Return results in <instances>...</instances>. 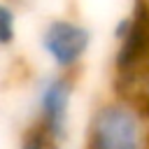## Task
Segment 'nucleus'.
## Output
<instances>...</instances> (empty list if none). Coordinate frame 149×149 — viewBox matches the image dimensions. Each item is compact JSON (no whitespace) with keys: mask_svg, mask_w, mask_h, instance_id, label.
Returning <instances> with one entry per match:
<instances>
[{"mask_svg":"<svg viewBox=\"0 0 149 149\" xmlns=\"http://www.w3.org/2000/svg\"><path fill=\"white\" fill-rule=\"evenodd\" d=\"M16 12L12 0H0V47H12L16 42Z\"/></svg>","mask_w":149,"mask_h":149,"instance_id":"4","label":"nucleus"},{"mask_svg":"<svg viewBox=\"0 0 149 149\" xmlns=\"http://www.w3.org/2000/svg\"><path fill=\"white\" fill-rule=\"evenodd\" d=\"M16 149H63V147L56 144V142H51L40 128H35L33 123H28V128L21 133V140H19Z\"/></svg>","mask_w":149,"mask_h":149,"instance_id":"5","label":"nucleus"},{"mask_svg":"<svg viewBox=\"0 0 149 149\" xmlns=\"http://www.w3.org/2000/svg\"><path fill=\"white\" fill-rule=\"evenodd\" d=\"M93 42V33L86 23L68 19V16H56L44 23L40 33V49L49 58L56 72H68L74 74L79 65L84 63L88 49Z\"/></svg>","mask_w":149,"mask_h":149,"instance_id":"3","label":"nucleus"},{"mask_svg":"<svg viewBox=\"0 0 149 149\" xmlns=\"http://www.w3.org/2000/svg\"><path fill=\"white\" fill-rule=\"evenodd\" d=\"M72 95H74V74L68 72L44 74L35 88V116L30 123L61 147L70 128Z\"/></svg>","mask_w":149,"mask_h":149,"instance_id":"2","label":"nucleus"},{"mask_svg":"<svg viewBox=\"0 0 149 149\" xmlns=\"http://www.w3.org/2000/svg\"><path fill=\"white\" fill-rule=\"evenodd\" d=\"M84 149H149V114L112 93L91 109Z\"/></svg>","mask_w":149,"mask_h":149,"instance_id":"1","label":"nucleus"}]
</instances>
